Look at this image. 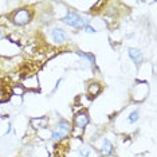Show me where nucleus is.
<instances>
[{"label": "nucleus", "instance_id": "f257e3e1", "mask_svg": "<svg viewBox=\"0 0 157 157\" xmlns=\"http://www.w3.org/2000/svg\"><path fill=\"white\" fill-rule=\"evenodd\" d=\"M62 22L70 27H74V28H85L86 26H89V20L79 16L75 12H69L67 16H65L62 19Z\"/></svg>", "mask_w": 157, "mask_h": 157}, {"label": "nucleus", "instance_id": "f03ea898", "mask_svg": "<svg viewBox=\"0 0 157 157\" xmlns=\"http://www.w3.org/2000/svg\"><path fill=\"white\" fill-rule=\"evenodd\" d=\"M71 132V125L67 121H59L52 130V140H63Z\"/></svg>", "mask_w": 157, "mask_h": 157}, {"label": "nucleus", "instance_id": "7ed1b4c3", "mask_svg": "<svg viewBox=\"0 0 157 157\" xmlns=\"http://www.w3.org/2000/svg\"><path fill=\"white\" fill-rule=\"evenodd\" d=\"M31 19V13L28 10L23 8V10H19L17 12H15V15H13V23L17 24V26H24V24H27L30 22Z\"/></svg>", "mask_w": 157, "mask_h": 157}, {"label": "nucleus", "instance_id": "20e7f679", "mask_svg": "<svg viewBox=\"0 0 157 157\" xmlns=\"http://www.w3.org/2000/svg\"><path fill=\"white\" fill-rule=\"evenodd\" d=\"M87 124H89V116L83 112L78 113L75 116V118H74V125H75L77 129H81V130L85 129L87 126Z\"/></svg>", "mask_w": 157, "mask_h": 157}, {"label": "nucleus", "instance_id": "39448f33", "mask_svg": "<svg viewBox=\"0 0 157 157\" xmlns=\"http://www.w3.org/2000/svg\"><path fill=\"white\" fill-rule=\"evenodd\" d=\"M51 38L54 39V42H56V43H65L66 42V34L60 28H54L51 31Z\"/></svg>", "mask_w": 157, "mask_h": 157}, {"label": "nucleus", "instance_id": "423d86ee", "mask_svg": "<svg viewBox=\"0 0 157 157\" xmlns=\"http://www.w3.org/2000/svg\"><path fill=\"white\" fill-rule=\"evenodd\" d=\"M129 56L132 58V60L136 63V65H141L142 60H144V56H142V52L137 48H129Z\"/></svg>", "mask_w": 157, "mask_h": 157}, {"label": "nucleus", "instance_id": "0eeeda50", "mask_svg": "<svg viewBox=\"0 0 157 157\" xmlns=\"http://www.w3.org/2000/svg\"><path fill=\"white\" fill-rule=\"evenodd\" d=\"M31 126L34 128V129H43V128L47 126L48 124V120L46 118V117H40V118H33L30 121Z\"/></svg>", "mask_w": 157, "mask_h": 157}, {"label": "nucleus", "instance_id": "6e6552de", "mask_svg": "<svg viewBox=\"0 0 157 157\" xmlns=\"http://www.w3.org/2000/svg\"><path fill=\"white\" fill-rule=\"evenodd\" d=\"M113 149H114V146L113 144L110 142L109 140H103L102 141V145H101V153L103 156H110L113 153Z\"/></svg>", "mask_w": 157, "mask_h": 157}, {"label": "nucleus", "instance_id": "1a4fd4ad", "mask_svg": "<svg viewBox=\"0 0 157 157\" xmlns=\"http://www.w3.org/2000/svg\"><path fill=\"white\" fill-rule=\"evenodd\" d=\"M87 93L91 97H95V95H98L99 93H101V86H99L98 83H91L87 89Z\"/></svg>", "mask_w": 157, "mask_h": 157}, {"label": "nucleus", "instance_id": "9d476101", "mask_svg": "<svg viewBox=\"0 0 157 157\" xmlns=\"http://www.w3.org/2000/svg\"><path fill=\"white\" fill-rule=\"evenodd\" d=\"M137 120H138V110H134V112H132L130 116H129V122L134 124Z\"/></svg>", "mask_w": 157, "mask_h": 157}, {"label": "nucleus", "instance_id": "9b49d317", "mask_svg": "<svg viewBox=\"0 0 157 157\" xmlns=\"http://www.w3.org/2000/svg\"><path fill=\"white\" fill-rule=\"evenodd\" d=\"M79 155L82 157H87L89 155H90V149H89L87 146H82V148L79 149Z\"/></svg>", "mask_w": 157, "mask_h": 157}, {"label": "nucleus", "instance_id": "f8f14e48", "mask_svg": "<svg viewBox=\"0 0 157 157\" xmlns=\"http://www.w3.org/2000/svg\"><path fill=\"white\" fill-rule=\"evenodd\" d=\"M78 54L79 55H82V56H85V58H87L90 62L94 65V62H95V59H94V56H93L91 54H86V52H82V51H78Z\"/></svg>", "mask_w": 157, "mask_h": 157}, {"label": "nucleus", "instance_id": "ddd939ff", "mask_svg": "<svg viewBox=\"0 0 157 157\" xmlns=\"http://www.w3.org/2000/svg\"><path fill=\"white\" fill-rule=\"evenodd\" d=\"M83 30H86L87 33H95V28H93V27H90V26H86L83 28Z\"/></svg>", "mask_w": 157, "mask_h": 157}, {"label": "nucleus", "instance_id": "4468645a", "mask_svg": "<svg viewBox=\"0 0 157 157\" xmlns=\"http://www.w3.org/2000/svg\"><path fill=\"white\" fill-rule=\"evenodd\" d=\"M15 93H19V94H22V93H23V89H20V87H15Z\"/></svg>", "mask_w": 157, "mask_h": 157}, {"label": "nucleus", "instance_id": "2eb2a0df", "mask_svg": "<svg viewBox=\"0 0 157 157\" xmlns=\"http://www.w3.org/2000/svg\"><path fill=\"white\" fill-rule=\"evenodd\" d=\"M3 95H4V90H3V89L0 87V101L3 99Z\"/></svg>", "mask_w": 157, "mask_h": 157}, {"label": "nucleus", "instance_id": "dca6fc26", "mask_svg": "<svg viewBox=\"0 0 157 157\" xmlns=\"http://www.w3.org/2000/svg\"><path fill=\"white\" fill-rule=\"evenodd\" d=\"M0 38H2V28H0Z\"/></svg>", "mask_w": 157, "mask_h": 157}]
</instances>
